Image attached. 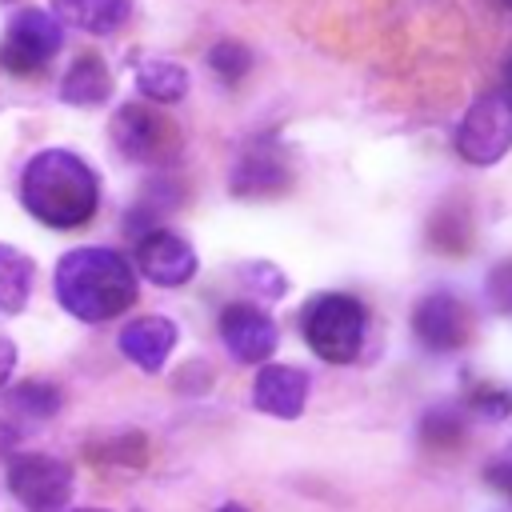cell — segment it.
<instances>
[{"mask_svg": "<svg viewBox=\"0 0 512 512\" xmlns=\"http://www.w3.org/2000/svg\"><path fill=\"white\" fill-rule=\"evenodd\" d=\"M20 204L48 228H80L96 216L100 180L96 172L68 148H44L24 164L20 176Z\"/></svg>", "mask_w": 512, "mask_h": 512, "instance_id": "6da1fadb", "label": "cell"}, {"mask_svg": "<svg viewBox=\"0 0 512 512\" xmlns=\"http://www.w3.org/2000/svg\"><path fill=\"white\" fill-rule=\"evenodd\" d=\"M56 300L68 316L84 324H104L136 304V272L112 248H72L60 256L52 276Z\"/></svg>", "mask_w": 512, "mask_h": 512, "instance_id": "7a4b0ae2", "label": "cell"}, {"mask_svg": "<svg viewBox=\"0 0 512 512\" xmlns=\"http://www.w3.org/2000/svg\"><path fill=\"white\" fill-rule=\"evenodd\" d=\"M300 332L324 364H352L364 348L368 308L348 292H320L304 304Z\"/></svg>", "mask_w": 512, "mask_h": 512, "instance_id": "3957f363", "label": "cell"}, {"mask_svg": "<svg viewBox=\"0 0 512 512\" xmlns=\"http://www.w3.org/2000/svg\"><path fill=\"white\" fill-rule=\"evenodd\" d=\"M512 148V96L508 92H484L472 100L456 128V152L472 168H492Z\"/></svg>", "mask_w": 512, "mask_h": 512, "instance_id": "277c9868", "label": "cell"}, {"mask_svg": "<svg viewBox=\"0 0 512 512\" xmlns=\"http://www.w3.org/2000/svg\"><path fill=\"white\" fill-rule=\"evenodd\" d=\"M112 140L136 164H164V160H172L180 152L176 124L164 112L148 108V104H124V108H116V116H112Z\"/></svg>", "mask_w": 512, "mask_h": 512, "instance_id": "5b68a950", "label": "cell"}, {"mask_svg": "<svg viewBox=\"0 0 512 512\" xmlns=\"http://www.w3.org/2000/svg\"><path fill=\"white\" fill-rule=\"evenodd\" d=\"M64 44V28L52 12L44 8H20L16 20L8 24V40L0 48V64L16 76L40 72Z\"/></svg>", "mask_w": 512, "mask_h": 512, "instance_id": "8992f818", "label": "cell"}, {"mask_svg": "<svg viewBox=\"0 0 512 512\" xmlns=\"http://www.w3.org/2000/svg\"><path fill=\"white\" fill-rule=\"evenodd\" d=\"M8 492L28 508V512H64L72 496V468L56 456H16L8 464Z\"/></svg>", "mask_w": 512, "mask_h": 512, "instance_id": "52a82bcc", "label": "cell"}, {"mask_svg": "<svg viewBox=\"0 0 512 512\" xmlns=\"http://www.w3.org/2000/svg\"><path fill=\"white\" fill-rule=\"evenodd\" d=\"M412 332L432 352H456L472 340V312L452 292H428L412 308Z\"/></svg>", "mask_w": 512, "mask_h": 512, "instance_id": "ba28073f", "label": "cell"}, {"mask_svg": "<svg viewBox=\"0 0 512 512\" xmlns=\"http://www.w3.org/2000/svg\"><path fill=\"white\" fill-rule=\"evenodd\" d=\"M220 340H224V348L232 352L236 364H268V356L276 352L280 332H276V324L264 308L236 300L220 312Z\"/></svg>", "mask_w": 512, "mask_h": 512, "instance_id": "9c48e42d", "label": "cell"}, {"mask_svg": "<svg viewBox=\"0 0 512 512\" xmlns=\"http://www.w3.org/2000/svg\"><path fill=\"white\" fill-rule=\"evenodd\" d=\"M136 268L144 272V280L160 288H180L196 276V252L184 236L168 228H152L136 240Z\"/></svg>", "mask_w": 512, "mask_h": 512, "instance_id": "30bf717a", "label": "cell"}, {"mask_svg": "<svg viewBox=\"0 0 512 512\" xmlns=\"http://www.w3.org/2000/svg\"><path fill=\"white\" fill-rule=\"evenodd\" d=\"M252 404L272 420H296L308 404V376L296 364H260L252 380Z\"/></svg>", "mask_w": 512, "mask_h": 512, "instance_id": "8fae6325", "label": "cell"}, {"mask_svg": "<svg viewBox=\"0 0 512 512\" xmlns=\"http://www.w3.org/2000/svg\"><path fill=\"white\" fill-rule=\"evenodd\" d=\"M176 348V324L168 316H140L120 328V352L140 372H160Z\"/></svg>", "mask_w": 512, "mask_h": 512, "instance_id": "7c38bea8", "label": "cell"}, {"mask_svg": "<svg viewBox=\"0 0 512 512\" xmlns=\"http://www.w3.org/2000/svg\"><path fill=\"white\" fill-rule=\"evenodd\" d=\"M288 184H292L288 160L280 152H272V144L248 148L232 168V192L236 196H280Z\"/></svg>", "mask_w": 512, "mask_h": 512, "instance_id": "4fadbf2b", "label": "cell"}, {"mask_svg": "<svg viewBox=\"0 0 512 512\" xmlns=\"http://www.w3.org/2000/svg\"><path fill=\"white\" fill-rule=\"evenodd\" d=\"M112 96V72L96 52H84L72 60V68L60 80V100L76 108H96Z\"/></svg>", "mask_w": 512, "mask_h": 512, "instance_id": "5bb4252c", "label": "cell"}, {"mask_svg": "<svg viewBox=\"0 0 512 512\" xmlns=\"http://www.w3.org/2000/svg\"><path fill=\"white\" fill-rule=\"evenodd\" d=\"M52 16L80 32L112 36L132 16V0H52Z\"/></svg>", "mask_w": 512, "mask_h": 512, "instance_id": "9a60e30c", "label": "cell"}, {"mask_svg": "<svg viewBox=\"0 0 512 512\" xmlns=\"http://www.w3.org/2000/svg\"><path fill=\"white\" fill-rule=\"evenodd\" d=\"M32 276H36L32 256L12 244H0V312L4 316L24 312V304L32 296Z\"/></svg>", "mask_w": 512, "mask_h": 512, "instance_id": "2e32d148", "label": "cell"}, {"mask_svg": "<svg viewBox=\"0 0 512 512\" xmlns=\"http://www.w3.org/2000/svg\"><path fill=\"white\" fill-rule=\"evenodd\" d=\"M136 88H140V96H148L152 104H176V100L188 96V72H184L176 60L148 56V60H140V68H136Z\"/></svg>", "mask_w": 512, "mask_h": 512, "instance_id": "e0dca14e", "label": "cell"}, {"mask_svg": "<svg viewBox=\"0 0 512 512\" xmlns=\"http://www.w3.org/2000/svg\"><path fill=\"white\" fill-rule=\"evenodd\" d=\"M4 408L28 420H52L60 412V392L48 380H24L12 392H4Z\"/></svg>", "mask_w": 512, "mask_h": 512, "instance_id": "ac0fdd59", "label": "cell"}, {"mask_svg": "<svg viewBox=\"0 0 512 512\" xmlns=\"http://www.w3.org/2000/svg\"><path fill=\"white\" fill-rule=\"evenodd\" d=\"M420 436L432 448H456L464 440V416L456 408H428L420 420Z\"/></svg>", "mask_w": 512, "mask_h": 512, "instance_id": "d6986e66", "label": "cell"}, {"mask_svg": "<svg viewBox=\"0 0 512 512\" xmlns=\"http://www.w3.org/2000/svg\"><path fill=\"white\" fill-rule=\"evenodd\" d=\"M208 68H212L224 84H236V80L248 76V68H252V52H248L240 40H220V44L208 48Z\"/></svg>", "mask_w": 512, "mask_h": 512, "instance_id": "ffe728a7", "label": "cell"}, {"mask_svg": "<svg viewBox=\"0 0 512 512\" xmlns=\"http://www.w3.org/2000/svg\"><path fill=\"white\" fill-rule=\"evenodd\" d=\"M236 276L244 280V288H252L264 300H280L288 292V276L276 264H268V260H248V264L236 268Z\"/></svg>", "mask_w": 512, "mask_h": 512, "instance_id": "44dd1931", "label": "cell"}, {"mask_svg": "<svg viewBox=\"0 0 512 512\" xmlns=\"http://www.w3.org/2000/svg\"><path fill=\"white\" fill-rule=\"evenodd\" d=\"M468 240H472L468 216L448 212V216H436V220H432V244H436V248H444V252H464Z\"/></svg>", "mask_w": 512, "mask_h": 512, "instance_id": "7402d4cb", "label": "cell"}, {"mask_svg": "<svg viewBox=\"0 0 512 512\" xmlns=\"http://www.w3.org/2000/svg\"><path fill=\"white\" fill-rule=\"evenodd\" d=\"M484 296H488V304H492L500 316H512V260H504V264H496V268L488 272Z\"/></svg>", "mask_w": 512, "mask_h": 512, "instance_id": "603a6c76", "label": "cell"}, {"mask_svg": "<svg viewBox=\"0 0 512 512\" xmlns=\"http://www.w3.org/2000/svg\"><path fill=\"white\" fill-rule=\"evenodd\" d=\"M468 408L476 416H484V420H504L512 412V396L504 388H480V392L468 396Z\"/></svg>", "mask_w": 512, "mask_h": 512, "instance_id": "cb8c5ba5", "label": "cell"}, {"mask_svg": "<svg viewBox=\"0 0 512 512\" xmlns=\"http://www.w3.org/2000/svg\"><path fill=\"white\" fill-rule=\"evenodd\" d=\"M484 480L496 488V492H508L512 496V456H500L484 468Z\"/></svg>", "mask_w": 512, "mask_h": 512, "instance_id": "d4e9b609", "label": "cell"}, {"mask_svg": "<svg viewBox=\"0 0 512 512\" xmlns=\"http://www.w3.org/2000/svg\"><path fill=\"white\" fill-rule=\"evenodd\" d=\"M12 368H16V344L0 336V388L8 384V376H12Z\"/></svg>", "mask_w": 512, "mask_h": 512, "instance_id": "484cf974", "label": "cell"}, {"mask_svg": "<svg viewBox=\"0 0 512 512\" xmlns=\"http://www.w3.org/2000/svg\"><path fill=\"white\" fill-rule=\"evenodd\" d=\"M216 512H248V508H244V504H220Z\"/></svg>", "mask_w": 512, "mask_h": 512, "instance_id": "4316f807", "label": "cell"}, {"mask_svg": "<svg viewBox=\"0 0 512 512\" xmlns=\"http://www.w3.org/2000/svg\"><path fill=\"white\" fill-rule=\"evenodd\" d=\"M72 512H108V508H72Z\"/></svg>", "mask_w": 512, "mask_h": 512, "instance_id": "83f0119b", "label": "cell"}, {"mask_svg": "<svg viewBox=\"0 0 512 512\" xmlns=\"http://www.w3.org/2000/svg\"><path fill=\"white\" fill-rule=\"evenodd\" d=\"M508 96H512V60H508Z\"/></svg>", "mask_w": 512, "mask_h": 512, "instance_id": "f1b7e54d", "label": "cell"}, {"mask_svg": "<svg viewBox=\"0 0 512 512\" xmlns=\"http://www.w3.org/2000/svg\"><path fill=\"white\" fill-rule=\"evenodd\" d=\"M504 4H508V8H512V0H504Z\"/></svg>", "mask_w": 512, "mask_h": 512, "instance_id": "f546056e", "label": "cell"}, {"mask_svg": "<svg viewBox=\"0 0 512 512\" xmlns=\"http://www.w3.org/2000/svg\"><path fill=\"white\" fill-rule=\"evenodd\" d=\"M0 4H12V0H0Z\"/></svg>", "mask_w": 512, "mask_h": 512, "instance_id": "4dcf8cb0", "label": "cell"}]
</instances>
